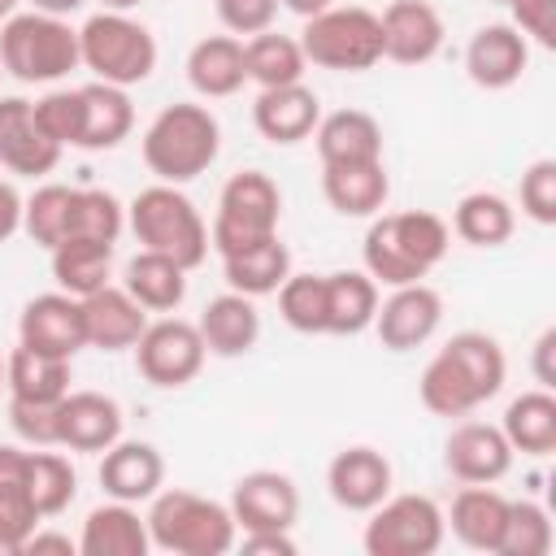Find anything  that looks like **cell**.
<instances>
[{
	"instance_id": "11",
	"label": "cell",
	"mask_w": 556,
	"mask_h": 556,
	"mask_svg": "<svg viewBox=\"0 0 556 556\" xmlns=\"http://www.w3.org/2000/svg\"><path fill=\"white\" fill-rule=\"evenodd\" d=\"M204 356H208V348L200 339V326L182 321V317L148 321L143 334L135 339V369L143 374V382H152L161 391L187 387L204 369Z\"/></svg>"
},
{
	"instance_id": "36",
	"label": "cell",
	"mask_w": 556,
	"mask_h": 556,
	"mask_svg": "<svg viewBox=\"0 0 556 556\" xmlns=\"http://www.w3.org/2000/svg\"><path fill=\"white\" fill-rule=\"evenodd\" d=\"M243 70H248V83H256V87H287V83H304L308 61H304L300 39L278 35L269 26L261 35H248V43H243Z\"/></svg>"
},
{
	"instance_id": "4",
	"label": "cell",
	"mask_w": 556,
	"mask_h": 556,
	"mask_svg": "<svg viewBox=\"0 0 556 556\" xmlns=\"http://www.w3.org/2000/svg\"><path fill=\"white\" fill-rule=\"evenodd\" d=\"M222 152V126L204 104H165L143 130V165L156 182H191Z\"/></svg>"
},
{
	"instance_id": "29",
	"label": "cell",
	"mask_w": 556,
	"mask_h": 556,
	"mask_svg": "<svg viewBox=\"0 0 556 556\" xmlns=\"http://www.w3.org/2000/svg\"><path fill=\"white\" fill-rule=\"evenodd\" d=\"M187 83L204 100H226L248 83L243 70V39L239 35H208L187 52Z\"/></svg>"
},
{
	"instance_id": "61",
	"label": "cell",
	"mask_w": 556,
	"mask_h": 556,
	"mask_svg": "<svg viewBox=\"0 0 556 556\" xmlns=\"http://www.w3.org/2000/svg\"><path fill=\"white\" fill-rule=\"evenodd\" d=\"M0 74H4V65H0Z\"/></svg>"
},
{
	"instance_id": "32",
	"label": "cell",
	"mask_w": 556,
	"mask_h": 556,
	"mask_svg": "<svg viewBox=\"0 0 556 556\" xmlns=\"http://www.w3.org/2000/svg\"><path fill=\"white\" fill-rule=\"evenodd\" d=\"M287 274H291V252H287V243H282L278 235L265 239V243H252V248H243V252L222 256V278H226V287L239 291V295H252V300L274 295Z\"/></svg>"
},
{
	"instance_id": "14",
	"label": "cell",
	"mask_w": 556,
	"mask_h": 556,
	"mask_svg": "<svg viewBox=\"0 0 556 556\" xmlns=\"http://www.w3.org/2000/svg\"><path fill=\"white\" fill-rule=\"evenodd\" d=\"M443 321V300L434 287L426 282H404V287H391L387 300H378V313H374V330L382 339L387 352H413L421 348Z\"/></svg>"
},
{
	"instance_id": "22",
	"label": "cell",
	"mask_w": 556,
	"mask_h": 556,
	"mask_svg": "<svg viewBox=\"0 0 556 556\" xmlns=\"http://www.w3.org/2000/svg\"><path fill=\"white\" fill-rule=\"evenodd\" d=\"M83 326H87V348L122 352V348H135V339L143 334L148 308L139 300H130L126 287L104 282L100 291L83 295Z\"/></svg>"
},
{
	"instance_id": "27",
	"label": "cell",
	"mask_w": 556,
	"mask_h": 556,
	"mask_svg": "<svg viewBox=\"0 0 556 556\" xmlns=\"http://www.w3.org/2000/svg\"><path fill=\"white\" fill-rule=\"evenodd\" d=\"M321 165H356L382 161V126L365 109H334L313 126Z\"/></svg>"
},
{
	"instance_id": "5",
	"label": "cell",
	"mask_w": 556,
	"mask_h": 556,
	"mask_svg": "<svg viewBox=\"0 0 556 556\" xmlns=\"http://www.w3.org/2000/svg\"><path fill=\"white\" fill-rule=\"evenodd\" d=\"M126 226L135 230L139 248L161 252L178 261L182 269L204 265L208 256V226L200 208L174 187V182H152L126 204Z\"/></svg>"
},
{
	"instance_id": "12",
	"label": "cell",
	"mask_w": 556,
	"mask_h": 556,
	"mask_svg": "<svg viewBox=\"0 0 556 556\" xmlns=\"http://www.w3.org/2000/svg\"><path fill=\"white\" fill-rule=\"evenodd\" d=\"M17 343L74 361L87 348V326H83V300L70 291H43L35 300H26L22 317H17Z\"/></svg>"
},
{
	"instance_id": "21",
	"label": "cell",
	"mask_w": 556,
	"mask_h": 556,
	"mask_svg": "<svg viewBox=\"0 0 556 556\" xmlns=\"http://www.w3.org/2000/svg\"><path fill=\"white\" fill-rule=\"evenodd\" d=\"M165 482V460L152 443L143 439H117L113 447H104L100 460V486L109 500H126V504H143L161 491Z\"/></svg>"
},
{
	"instance_id": "28",
	"label": "cell",
	"mask_w": 556,
	"mask_h": 556,
	"mask_svg": "<svg viewBox=\"0 0 556 556\" xmlns=\"http://www.w3.org/2000/svg\"><path fill=\"white\" fill-rule=\"evenodd\" d=\"M200 339L213 356H243L256 348L261 339V313H256V300L252 295H239V291H226V295H213L200 313Z\"/></svg>"
},
{
	"instance_id": "20",
	"label": "cell",
	"mask_w": 556,
	"mask_h": 556,
	"mask_svg": "<svg viewBox=\"0 0 556 556\" xmlns=\"http://www.w3.org/2000/svg\"><path fill=\"white\" fill-rule=\"evenodd\" d=\"M61 161V148L39 130L35 104L22 96H0V165L13 174H52Z\"/></svg>"
},
{
	"instance_id": "17",
	"label": "cell",
	"mask_w": 556,
	"mask_h": 556,
	"mask_svg": "<svg viewBox=\"0 0 556 556\" xmlns=\"http://www.w3.org/2000/svg\"><path fill=\"white\" fill-rule=\"evenodd\" d=\"M326 491L339 508L369 513L374 504H382L391 495V460L378 447H365V443L343 447L326 465Z\"/></svg>"
},
{
	"instance_id": "15",
	"label": "cell",
	"mask_w": 556,
	"mask_h": 556,
	"mask_svg": "<svg viewBox=\"0 0 556 556\" xmlns=\"http://www.w3.org/2000/svg\"><path fill=\"white\" fill-rule=\"evenodd\" d=\"M382 26V56L395 65H426L443 48V17L426 0H391L378 13Z\"/></svg>"
},
{
	"instance_id": "2",
	"label": "cell",
	"mask_w": 556,
	"mask_h": 556,
	"mask_svg": "<svg viewBox=\"0 0 556 556\" xmlns=\"http://www.w3.org/2000/svg\"><path fill=\"white\" fill-rule=\"evenodd\" d=\"M452 243V226L430 208H404V213H378L369 217L361 256L365 274L378 287H404L421 282Z\"/></svg>"
},
{
	"instance_id": "1",
	"label": "cell",
	"mask_w": 556,
	"mask_h": 556,
	"mask_svg": "<svg viewBox=\"0 0 556 556\" xmlns=\"http://www.w3.org/2000/svg\"><path fill=\"white\" fill-rule=\"evenodd\" d=\"M504 374H508L504 348L482 330H460L426 361L417 378V395L434 417H469L473 408L500 395Z\"/></svg>"
},
{
	"instance_id": "19",
	"label": "cell",
	"mask_w": 556,
	"mask_h": 556,
	"mask_svg": "<svg viewBox=\"0 0 556 556\" xmlns=\"http://www.w3.org/2000/svg\"><path fill=\"white\" fill-rule=\"evenodd\" d=\"M526 65H530V39L513 22L478 26L473 39H469V48H465V70L486 91L513 87L526 74Z\"/></svg>"
},
{
	"instance_id": "3",
	"label": "cell",
	"mask_w": 556,
	"mask_h": 556,
	"mask_svg": "<svg viewBox=\"0 0 556 556\" xmlns=\"http://www.w3.org/2000/svg\"><path fill=\"white\" fill-rule=\"evenodd\" d=\"M143 521H148L152 547L174 552V556H226L239 543L230 504H217V500L182 491V486L156 491Z\"/></svg>"
},
{
	"instance_id": "39",
	"label": "cell",
	"mask_w": 556,
	"mask_h": 556,
	"mask_svg": "<svg viewBox=\"0 0 556 556\" xmlns=\"http://www.w3.org/2000/svg\"><path fill=\"white\" fill-rule=\"evenodd\" d=\"M39 508L30 504L26 486V452L13 443H0V534H9L17 547L39 530Z\"/></svg>"
},
{
	"instance_id": "57",
	"label": "cell",
	"mask_w": 556,
	"mask_h": 556,
	"mask_svg": "<svg viewBox=\"0 0 556 556\" xmlns=\"http://www.w3.org/2000/svg\"><path fill=\"white\" fill-rule=\"evenodd\" d=\"M135 4H143V0H104V9H117V13H126V9H135Z\"/></svg>"
},
{
	"instance_id": "55",
	"label": "cell",
	"mask_w": 556,
	"mask_h": 556,
	"mask_svg": "<svg viewBox=\"0 0 556 556\" xmlns=\"http://www.w3.org/2000/svg\"><path fill=\"white\" fill-rule=\"evenodd\" d=\"M282 9H291V13H300V17H313V13H321V9H330L334 0H278Z\"/></svg>"
},
{
	"instance_id": "25",
	"label": "cell",
	"mask_w": 556,
	"mask_h": 556,
	"mask_svg": "<svg viewBox=\"0 0 556 556\" xmlns=\"http://www.w3.org/2000/svg\"><path fill=\"white\" fill-rule=\"evenodd\" d=\"M321 191L326 204L339 217H378L391 195V178L382 161H356V165H321Z\"/></svg>"
},
{
	"instance_id": "53",
	"label": "cell",
	"mask_w": 556,
	"mask_h": 556,
	"mask_svg": "<svg viewBox=\"0 0 556 556\" xmlns=\"http://www.w3.org/2000/svg\"><path fill=\"white\" fill-rule=\"evenodd\" d=\"M22 552H65V556H74L78 552V543L70 539V534H43V530H35L30 539H26V547Z\"/></svg>"
},
{
	"instance_id": "49",
	"label": "cell",
	"mask_w": 556,
	"mask_h": 556,
	"mask_svg": "<svg viewBox=\"0 0 556 556\" xmlns=\"http://www.w3.org/2000/svg\"><path fill=\"white\" fill-rule=\"evenodd\" d=\"M513 26L539 48H556V0H513Z\"/></svg>"
},
{
	"instance_id": "58",
	"label": "cell",
	"mask_w": 556,
	"mask_h": 556,
	"mask_svg": "<svg viewBox=\"0 0 556 556\" xmlns=\"http://www.w3.org/2000/svg\"><path fill=\"white\" fill-rule=\"evenodd\" d=\"M13 13H17V0H0V22L13 17Z\"/></svg>"
},
{
	"instance_id": "45",
	"label": "cell",
	"mask_w": 556,
	"mask_h": 556,
	"mask_svg": "<svg viewBox=\"0 0 556 556\" xmlns=\"http://www.w3.org/2000/svg\"><path fill=\"white\" fill-rule=\"evenodd\" d=\"M552 552V517L534 500H508L500 556H547Z\"/></svg>"
},
{
	"instance_id": "31",
	"label": "cell",
	"mask_w": 556,
	"mask_h": 556,
	"mask_svg": "<svg viewBox=\"0 0 556 556\" xmlns=\"http://www.w3.org/2000/svg\"><path fill=\"white\" fill-rule=\"evenodd\" d=\"M122 287L130 291V300H139L148 313H174L187 295V269L161 252L139 248L126 269H122Z\"/></svg>"
},
{
	"instance_id": "13",
	"label": "cell",
	"mask_w": 556,
	"mask_h": 556,
	"mask_svg": "<svg viewBox=\"0 0 556 556\" xmlns=\"http://www.w3.org/2000/svg\"><path fill=\"white\" fill-rule=\"evenodd\" d=\"M230 517L243 534L291 530L300 517V491L278 469H252L230 486Z\"/></svg>"
},
{
	"instance_id": "37",
	"label": "cell",
	"mask_w": 556,
	"mask_h": 556,
	"mask_svg": "<svg viewBox=\"0 0 556 556\" xmlns=\"http://www.w3.org/2000/svg\"><path fill=\"white\" fill-rule=\"evenodd\" d=\"M452 230H456V239H465L473 248H500L513 239L517 213L500 191H469L452 208Z\"/></svg>"
},
{
	"instance_id": "7",
	"label": "cell",
	"mask_w": 556,
	"mask_h": 556,
	"mask_svg": "<svg viewBox=\"0 0 556 556\" xmlns=\"http://www.w3.org/2000/svg\"><path fill=\"white\" fill-rule=\"evenodd\" d=\"M78 61L96 74V83L135 87L156 70V39L143 22L104 9L78 26Z\"/></svg>"
},
{
	"instance_id": "30",
	"label": "cell",
	"mask_w": 556,
	"mask_h": 556,
	"mask_svg": "<svg viewBox=\"0 0 556 556\" xmlns=\"http://www.w3.org/2000/svg\"><path fill=\"white\" fill-rule=\"evenodd\" d=\"M504 439L513 452L521 456H552L556 452V395L547 387L521 391L517 400H508L504 421H500Z\"/></svg>"
},
{
	"instance_id": "9",
	"label": "cell",
	"mask_w": 556,
	"mask_h": 556,
	"mask_svg": "<svg viewBox=\"0 0 556 556\" xmlns=\"http://www.w3.org/2000/svg\"><path fill=\"white\" fill-rule=\"evenodd\" d=\"M278 217H282V191L269 174H261V169L230 174L222 195H217L208 248L217 256H230V252H243L252 243H265L278 235Z\"/></svg>"
},
{
	"instance_id": "50",
	"label": "cell",
	"mask_w": 556,
	"mask_h": 556,
	"mask_svg": "<svg viewBox=\"0 0 556 556\" xmlns=\"http://www.w3.org/2000/svg\"><path fill=\"white\" fill-rule=\"evenodd\" d=\"M239 547H243L248 556H295L291 530H256V534H243Z\"/></svg>"
},
{
	"instance_id": "6",
	"label": "cell",
	"mask_w": 556,
	"mask_h": 556,
	"mask_svg": "<svg viewBox=\"0 0 556 556\" xmlns=\"http://www.w3.org/2000/svg\"><path fill=\"white\" fill-rule=\"evenodd\" d=\"M0 65L17 83H61L78 70V30L52 13H13L0 26Z\"/></svg>"
},
{
	"instance_id": "16",
	"label": "cell",
	"mask_w": 556,
	"mask_h": 556,
	"mask_svg": "<svg viewBox=\"0 0 556 556\" xmlns=\"http://www.w3.org/2000/svg\"><path fill=\"white\" fill-rule=\"evenodd\" d=\"M122 439V404L104 391H65L56 400V447L104 452Z\"/></svg>"
},
{
	"instance_id": "41",
	"label": "cell",
	"mask_w": 556,
	"mask_h": 556,
	"mask_svg": "<svg viewBox=\"0 0 556 556\" xmlns=\"http://www.w3.org/2000/svg\"><path fill=\"white\" fill-rule=\"evenodd\" d=\"M26 486H30V504L39 508V517H56L74 504L78 473L56 452H26Z\"/></svg>"
},
{
	"instance_id": "40",
	"label": "cell",
	"mask_w": 556,
	"mask_h": 556,
	"mask_svg": "<svg viewBox=\"0 0 556 556\" xmlns=\"http://www.w3.org/2000/svg\"><path fill=\"white\" fill-rule=\"evenodd\" d=\"M70 208H74V187L43 182V187H35V195L22 200V230L30 235V243L52 252L70 235Z\"/></svg>"
},
{
	"instance_id": "54",
	"label": "cell",
	"mask_w": 556,
	"mask_h": 556,
	"mask_svg": "<svg viewBox=\"0 0 556 556\" xmlns=\"http://www.w3.org/2000/svg\"><path fill=\"white\" fill-rule=\"evenodd\" d=\"M39 13H52V17H70V13H78L87 0H30Z\"/></svg>"
},
{
	"instance_id": "46",
	"label": "cell",
	"mask_w": 556,
	"mask_h": 556,
	"mask_svg": "<svg viewBox=\"0 0 556 556\" xmlns=\"http://www.w3.org/2000/svg\"><path fill=\"white\" fill-rule=\"evenodd\" d=\"M517 200H521V213L539 226H556V161L552 156H539L521 182H517Z\"/></svg>"
},
{
	"instance_id": "24",
	"label": "cell",
	"mask_w": 556,
	"mask_h": 556,
	"mask_svg": "<svg viewBox=\"0 0 556 556\" xmlns=\"http://www.w3.org/2000/svg\"><path fill=\"white\" fill-rule=\"evenodd\" d=\"M443 521L465 547L500 556L504 521H508V495H500L491 482H465V491H456L452 513H443Z\"/></svg>"
},
{
	"instance_id": "34",
	"label": "cell",
	"mask_w": 556,
	"mask_h": 556,
	"mask_svg": "<svg viewBox=\"0 0 556 556\" xmlns=\"http://www.w3.org/2000/svg\"><path fill=\"white\" fill-rule=\"evenodd\" d=\"M83 152H104L117 148L130 130H135V104L126 96V87L113 83H87L83 87Z\"/></svg>"
},
{
	"instance_id": "59",
	"label": "cell",
	"mask_w": 556,
	"mask_h": 556,
	"mask_svg": "<svg viewBox=\"0 0 556 556\" xmlns=\"http://www.w3.org/2000/svg\"><path fill=\"white\" fill-rule=\"evenodd\" d=\"M0 395H9V369H4V356H0Z\"/></svg>"
},
{
	"instance_id": "56",
	"label": "cell",
	"mask_w": 556,
	"mask_h": 556,
	"mask_svg": "<svg viewBox=\"0 0 556 556\" xmlns=\"http://www.w3.org/2000/svg\"><path fill=\"white\" fill-rule=\"evenodd\" d=\"M0 556H22V547H17L9 534H0Z\"/></svg>"
},
{
	"instance_id": "33",
	"label": "cell",
	"mask_w": 556,
	"mask_h": 556,
	"mask_svg": "<svg viewBox=\"0 0 556 556\" xmlns=\"http://www.w3.org/2000/svg\"><path fill=\"white\" fill-rule=\"evenodd\" d=\"M378 282L365 269L326 274V334H361L374 326Z\"/></svg>"
},
{
	"instance_id": "44",
	"label": "cell",
	"mask_w": 556,
	"mask_h": 556,
	"mask_svg": "<svg viewBox=\"0 0 556 556\" xmlns=\"http://www.w3.org/2000/svg\"><path fill=\"white\" fill-rule=\"evenodd\" d=\"M83 87H52L48 96L35 100V122L39 130L65 152V148H83Z\"/></svg>"
},
{
	"instance_id": "47",
	"label": "cell",
	"mask_w": 556,
	"mask_h": 556,
	"mask_svg": "<svg viewBox=\"0 0 556 556\" xmlns=\"http://www.w3.org/2000/svg\"><path fill=\"white\" fill-rule=\"evenodd\" d=\"M9 426L30 447H56V404L9 400Z\"/></svg>"
},
{
	"instance_id": "43",
	"label": "cell",
	"mask_w": 556,
	"mask_h": 556,
	"mask_svg": "<svg viewBox=\"0 0 556 556\" xmlns=\"http://www.w3.org/2000/svg\"><path fill=\"white\" fill-rule=\"evenodd\" d=\"M278 313L300 334H326V274H287L278 287Z\"/></svg>"
},
{
	"instance_id": "10",
	"label": "cell",
	"mask_w": 556,
	"mask_h": 556,
	"mask_svg": "<svg viewBox=\"0 0 556 556\" xmlns=\"http://www.w3.org/2000/svg\"><path fill=\"white\" fill-rule=\"evenodd\" d=\"M447 521L430 495H387L369 508L361 547L369 556H434L443 547Z\"/></svg>"
},
{
	"instance_id": "8",
	"label": "cell",
	"mask_w": 556,
	"mask_h": 556,
	"mask_svg": "<svg viewBox=\"0 0 556 556\" xmlns=\"http://www.w3.org/2000/svg\"><path fill=\"white\" fill-rule=\"evenodd\" d=\"M304 61L334 74H361L382 61V26L378 13L361 4H330L313 17H304L300 30Z\"/></svg>"
},
{
	"instance_id": "60",
	"label": "cell",
	"mask_w": 556,
	"mask_h": 556,
	"mask_svg": "<svg viewBox=\"0 0 556 556\" xmlns=\"http://www.w3.org/2000/svg\"><path fill=\"white\" fill-rule=\"evenodd\" d=\"M495 4H513V0H495Z\"/></svg>"
},
{
	"instance_id": "23",
	"label": "cell",
	"mask_w": 556,
	"mask_h": 556,
	"mask_svg": "<svg viewBox=\"0 0 556 556\" xmlns=\"http://www.w3.org/2000/svg\"><path fill=\"white\" fill-rule=\"evenodd\" d=\"M321 117V100L313 96V87L304 83H287V87H261L256 104H252V126L261 130V139L269 143H300L313 135Z\"/></svg>"
},
{
	"instance_id": "48",
	"label": "cell",
	"mask_w": 556,
	"mask_h": 556,
	"mask_svg": "<svg viewBox=\"0 0 556 556\" xmlns=\"http://www.w3.org/2000/svg\"><path fill=\"white\" fill-rule=\"evenodd\" d=\"M217 17L230 35H261L278 17V0H217Z\"/></svg>"
},
{
	"instance_id": "26",
	"label": "cell",
	"mask_w": 556,
	"mask_h": 556,
	"mask_svg": "<svg viewBox=\"0 0 556 556\" xmlns=\"http://www.w3.org/2000/svg\"><path fill=\"white\" fill-rule=\"evenodd\" d=\"M148 547H152L148 521L126 500L96 504L83 521V534H78L83 556H148Z\"/></svg>"
},
{
	"instance_id": "42",
	"label": "cell",
	"mask_w": 556,
	"mask_h": 556,
	"mask_svg": "<svg viewBox=\"0 0 556 556\" xmlns=\"http://www.w3.org/2000/svg\"><path fill=\"white\" fill-rule=\"evenodd\" d=\"M126 226V204L113 191L100 187H74V208H70V235L65 239H100L117 243Z\"/></svg>"
},
{
	"instance_id": "35",
	"label": "cell",
	"mask_w": 556,
	"mask_h": 556,
	"mask_svg": "<svg viewBox=\"0 0 556 556\" xmlns=\"http://www.w3.org/2000/svg\"><path fill=\"white\" fill-rule=\"evenodd\" d=\"M9 369V400H30V404H56L70 391V361L35 352V348H13L4 356Z\"/></svg>"
},
{
	"instance_id": "52",
	"label": "cell",
	"mask_w": 556,
	"mask_h": 556,
	"mask_svg": "<svg viewBox=\"0 0 556 556\" xmlns=\"http://www.w3.org/2000/svg\"><path fill=\"white\" fill-rule=\"evenodd\" d=\"M552 352H556V326H547L539 339H534V378L539 387H556V369H552Z\"/></svg>"
},
{
	"instance_id": "51",
	"label": "cell",
	"mask_w": 556,
	"mask_h": 556,
	"mask_svg": "<svg viewBox=\"0 0 556 556\" xmlns=\"http://www.w3.org/2000/svg\"><path fill=\"white\" fill-rule=\"evenodd\" d=\"M22 230V195L13 182L0 178V243H9Z\"/></svg>"
},
{
	"instance_id": "18",
	"label": "cell",
	"mask_w": 556,
	"mask_h": 556,
	"mask_svg": "<svg viewBox=\"0 0 556 556\" xmlns=\"http://www.w3.org/2000/svg\"><path fill=\"white\" fill-rule=\"evenodd\" d=\"M513 447L500 426L486 421H460L452 426L443 443V465L456 482H500L513 469Z\"/></svg>"
},
{
	"instance_id": "38",
	"label": "cell",
	"mask_w": 556,
	"mask_h": 556,
	"mask_svg": "<svg viewBox=\"0 0 556 556\" xmlns=\"http://www.w3.org/2000/svg\"><path fill=\"white\" fill-rule=\"evenodd\" d=\"M109 269H113V243H100V239H61L52 248V278L61 291L70 295H91L109 282Z\"/></svg>"
}]
</instances>
